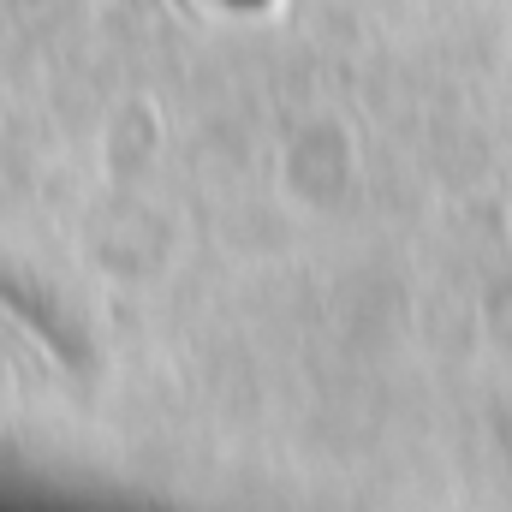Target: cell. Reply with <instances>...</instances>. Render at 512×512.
I'll return each mask as SVG.
<instances>
[{
    "label": "cell",
    "instance_id": "obj_1",
    "mask_svg": "<svg viewBox=\"0 0 512 512\" xmlns=\"http://www.w3.org/2000/svg\"><path fill=\"white\" fill-rule=\"evenodd\" d=\"M233 6H262V0H233Z\"/></svg>",
    "mask_w": 512,
    "mask_h": 512
}]
</instances>
